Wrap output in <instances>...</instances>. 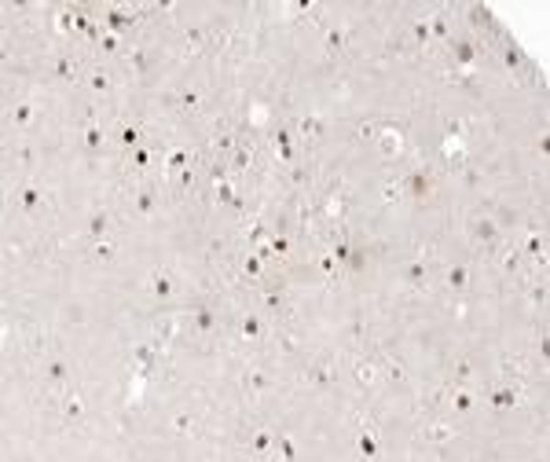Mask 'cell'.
<instances>
[{
  "instance_id": "1",
  "label": "cell",
  "mask_w": 550,
  "mask_h": 462,
  "mask_svg": "<svg viewBox=\"0 0 550 462\" xmlns=\"http://www.w3.org/2000/svg\"><path fill=\"white\" fill-rule=\"evenodd\" d=\"M378 150L385 154V158H396V154L404 150V139H400V132H396V128H385V132L378 136Z\"/></svg>"
},
{
  "instance_id": "2",
  "label": "cell",
  "mask_w": 550,
  "mask_h": 462,
  "mask_svg": "<svg viewBox=\"0 0 550 462\" xmlns=\"http://www.w3.org/2000/svg\"><path fill=\"white\" fill-rule=\"evenodd\" d=\"M330 378H334V367L326 363V360H319V363L308 371V382H312V385H330Z\"/></svg>"
},
{
  "instance_id": "3",
  "label": "cell",
  "mask_w": 550,
  "mask_h": 462,
  "mask_svg": "<svg viewBox=\"0 0 550 462\" xmlns=\"http://www.w3.org/2000/svg\"><path fill=\"white\" fill-rule=\"evenodd\" d=\"M107 228H110V217H107V213H96V217L88 220V235H92L96 242L107 239Z\"/></svg>"
},
{
  "instance_id": "4",
  "label": "cell",
  "mask_w": 550,
  "mask_h": 462,
  "mask_svg": "<svg viewBox=\"0 0 550 462\" xmlns=\"http://www.w3.org/2000/svg\"><path fill=\"white\" fill-rule=\"evenodd\" d=\"M150 293L161 297V301L172 297V279H169V275H154V279H150Z\"/></svg>"
},
{
  "instance_id": "5",
  "label": "cell",
  "mask_w": 550,
  "mask_h": 462,
  "mask_svg": "<svg viewBox=\"0 0 550 462\" xmlns=\"http://www.w3.org/2000/svg\"><path fill=\"white\" fill-rule=\"evenodd\" d=\"M473 235H477L481 242H495V235H499V231H495V224H491V220L484 217V220H473Z\"/></svg>"
},
{
  "instance_id": "6",
  "label": "cell",
  "mask_w": 550,
  "mask_h": 462,
  "mask_svg": "<svg viewBox=\"0 0 550 462\" xmlns=\"http://www.w3.org/2000/svg\"><path fill=\"white\" fill-rule=\"evenodd\" d=\"M407 191L411 195H426L429 191V173H411L407 176Z\"/></svg>"
},
{
  "instance_id": "7",
  "label": "cell",
  "mask_w": 550,
  "mask_h": 462,
  "mask_svg": "<svg viewBox=\"0 0 550 462\" xmlns=\"http://www.w3.org/2000/svg\"><path fill=\"white\" fill-rule=\"evenodd\" d=\"M466 282H470V271L455 264V268L448 271V286H451V290H466Z\"/></svg>"
},
{
  "instance_id": "8",
  "label": "cell",
  "mask_w": 550,
  "mask_h": 462,
  "mask_svg": "<svg viewBox=\"0 0 550 462\" xmlns=\"http://www.w3.org/2000/svg\"><path fill=\"white\" fill-rule=\"evenodd\" d=\"M341 48H345V33L334 26L330 33H326V52H330V55H341Z\"/></svg>"
},
{
  "instance_id": "9",
  "label": "cell",
  "mask_w": 550,
  "mask_h": 462,
  "mask_svg": "<svg viewBox=\"0 0 550 462\" xmlns=\"http://www.w3.org/2000/svg\"><path fill=\"white\" fill-rule=\"evenodd\" d=\"M195 327L198 330H213L217 327V316L209 312V308H198V312H195Z\"/></svg>"
},
{
  "instance_id": "10",
  "label": "cell",
  "mask_w": 550,
  "mask_h": 462,
  "mask_svg": "<svg viewBox=\"0 0 550 462\" xmlns=\"http://www.w3.org/2000/svg\"><path fill=\"white\" fill-rule=\"evenodd\" d=\"M491 404H495L499 411H506V407H513V404H517V396H513L510 389H499V393L491 396Z\"/></svg>"
},
{
  "instance_id": "11",
  "label": "cell",
  "mask_w": 550,
  "mask_h": 462,
  "mask_svg": "<svg viewBox=\"0 0 550 462\" xmlns=\"http://www.w3.org/2000/svg\"><path fill=\"white\" fill-rule=\"evenodd\" d=\"M88 88H92V92H110V77L103 74V70H96V74L88 77Z\"/></svg>"
},
{
  "instance_id": "12",
  "label": "cell",
  "mask_w": 550,
  "mask_h": 462,
  "mask_svg": "<svg viewBox=\"0 0 550 462\" xmlns=\"http://www.w3.org/2000/svg\"><path fill=\"white\" fill-rule=\"evenodd\" d=\"M74 63H70V59H55V77H63V81H74Z\"/></svg>"
},
{
  "instance_id": "13",
  "label": "cell",
  "mask_w": 550,
  "mask_h": 462,
  "mask_svg": "<svg viewBox=\"0 0 550 462\" xmlns=\"http://www.w3.org/2000/svg\"><path fill=\"white\" fill-rule=\"evenodd\" d=\"M63 411H66V418H81V414H85V404H81V396H70L66 404H63Z\"/></svg>"
},
{
  "instance_id": "14",
  "label": "cell",
  "mask_w": 550,
  "mask_h": 462,
  "mask_svg": "<svg viewBox=\"0 0 550 462\" xmlns=\"http://www.w3.org/2000/svg\"><path fill=\"white\" fill-rule=\"evenodd\" d=\"M250 158H253L250 147H235V150H231V162H235V169H246V165H250Z\"/></svg>"
},
{
  "instance_id": "15",
  "label": "cell",
  "mask_w": 550,
  "mask_h": 462,
  "mask_svg": "<svg viewBox=\"0 0 550 462\" xmlns=\"http://www.w3.org/2000/svg\"><path fill=\"white\" fill-rule=\"evenodd\" d=\"M246 385H250L253 393H261V389H268V378L261 371H253V374H246Z\"/></svg>"
},
{
  "instance_id": "16",
  "label": "cell",
  "mask_w": 550,
  "mask_h": 462,
  "mask_svg": "<svg viewBox=\"0 0 550 462\" xmlns=\"http://www.w3.org/2000/svg\"><path fill=\"white\" fill-rule=\"evenodd\" d=\"M30 121H33V106H30V103L15 106V125H30Z\"/></svg>"
},
{
  "instance_id": "17",
  "label": "cell",
  "mask_w": 550,
  "mask_h": 462,
  "mask_svg": "<svg viewBox=\"0 0 550 462\" xmlns=\"http://www.w3.org/2000/svg\"><path fill=\"white\" fill-rule=\"evenodd\" d=\"M356 382H359V385H371V382H374V367H371V363H359V367H356Z\"/></svg>"
},
{
  "instance_id": "18",
  "label": "cell",
  "mask_w": 550,
  "mask_h": 462,
  "mask_svg": "<svg viewBox=\"0 0 550 462\" xmlns=\"http://www.w3.org/2000/svg\"><path fill=\"white\" fill-rule=\"evenodd\" d=\"M85 147L88 150H99L103 147V132H99V128H88V132H85Z\"/></svg>"
},
{
  "instance_id": "19",
  "label": "cell",
  "mask_w": 550,
  "mask_h": 462,
  "mask_svg": "<svg viewBox=\"0 0 550 462\" xmlns=\"http://www.w3.org/2000/svg\"><path fill=\"white\" fill-rule=\"evenodd\" d=\"M426 436H429V440H437V444H440V440H448V436H455V429H448V425H433V429H429Z\"/></svg>"
},
{
  "instance_id": "20",
  "label": "cell",
  "mask_w": 550,
  "mask_h": 462,
  "mask_svg": "<svg viewBox=\"0 0 550 462\" xmlns=\"http://www.w3.org/2000/svg\"><path fill=\"white\" fill-rule=\"evenodd\" d=\"M44 374H48L52 382H63V378H66V363L55 360V363H48V371H44Z\"/></svg>"
},
{
  "instance_id": "21",
  "label": "cell",
  "mask_w": 550,
  "mask_h": 462,
  "mask_svg": "<svg viewBox=\"0 0 550 462\" xmlns=\"http://www.w3.org/2000/svg\"><path fill=\"white\" fill-rule=\"evenodd\" d=\"M176 103H180V110H198V96H195V92H184Z\"/></svg>"
},
{
  "instance_id": "22",
  "label": "cell",
  "mask_w": 550,
  "mask_h": 462,
  "mask_svg": "<svg viewBox=\"0 0 550 462\" xmlns=\"http://www.w3.org/2000/svg\"><path fill=\"white\" fill-rule=\"evenodd\" d=\"M470 378H473V367H470V363L462 360L459 367H455V382H470Z\"/></svg>"
},
{
  "instance_id": "23",
  "label": "cell",
  "mask_w": 550,
  "mask_h": 462,
  "mask_svg": "<svg viewBox=\"0 0 550 462\" xmlns=\"http://www.w3.org/2000/svg\"><path fill=\"white\" fill-rule=\"evenodd\" d=\"M319 117H305V121H301V132H308V136H319Z\"/></svg>"
},
{
  "instance_id": "24",
  "label": "cell",
  "mask_w": 550,
  "mask_h": 462,
  "mask_svg": "<svg viewBox=\"0 0 550 462\" xmlns=\"http://www.w3.org/2000/svg\"><path fill=\"white\" fill-rule=\"evenodd\" d=\"M37 202H41V195L33 191V187H26V191H22V206H26V209H37Z\"/></svg>"
},
{
  "instance_id": "25",
  "label": "cell",
  "mask_w": 550,
  "mask_h": 462,
  "mask_svg": "<svg viewBox=\"0 0 550 462\" xmlns=\"http://www.w3.org/2000/svg\"><path fill=\"white\" fill-rule=\"evenodd\" d=\"M407 275H411L415 282H426V264H422V260H415V264L407 268Z\"/></svg>"
},
{
  "instance_id": "26",
  "label": "cell",
  "mask_w": 550,
  "mask_h": 462,
  "mask_svg": "<svg viewBox=\"0 0 550 462\" xmlns=\"http://www.w3.org/2000/svg\"><path fill=\"white\" fill-rule=\"evenodd\" d=\"M121 143L125 147H136L139 143V128H121Z\"/></svg>"
},
{
  "instance_id": "27",
  "label": "cell",
  "mask_w": 550,
  "mask_h": 462,
  "mask_svg": "<svg viewBox=\"0 0 550 462\" xmlns=\"http://www.w3.org/2000/svg\"><path fill=\"white\" fill-rule=\"evenodd\" d=\"M429 33H437V37H448V22H444V19H433V22H429Z\"/></svg>"
},
{
  "instance_id": "28",
  "label": "cell",
  "mask_w": 550,
  "mask_h": 462,
  "mask_svg": "<svg viewBox=\"0 0 550 462\" xmlns=\"http://www.w3.org/2000/svg\"><path fill=\"white\" fill-rule=\"evenodd\" d=\"M242 334H246V338H257V334H261V323H257V319H246V323H242Z\"/></svg>"
},
{
  "instance_id": "29",
  "label": "cell",
  "mask_w": 550,
  "mask_h": 462,
  "mask_svg": "<svg viewBox=\"0 0 550 462\" xmlns=\"http://www.w3.org/2000/svg\"><path fill=\"white\" fill-rule=\"evenodd\" d=\"M268 444H272V433H257V436H253V447H257V451H268Z\"/></svg>"
},
{
  "instance_id": "30",
  "label": "cell",
  "mask_w": 550,
  "mask_h": 462,
  "mask_svg": "<svg viewBox=\"0 0 550 462\" xmlns=\"http://www.w3.org/2000/svg\"><path fill=\"white\" fill-rule=\"evenodd\" d=\"M150 206H154V198H150L147 191H143V195L136 198V209H139V213H150Z\"/></svg>"
},
{
  "instance_id": "31",
  "label": "cell",
  "mask_w": 550,
  "mask_h": 462,
  "mask_svg": "<svg viewBox=\"0 0 550 462\" xmlns=\"http://www.w3.org/2000/svg\"><path fill=\"white\" fill-rule=\"evenodd\" d=\"M415 37L422 41V44L429 41V22H415Z\"/></svg>"
},
{
  "instance_id": "32",
  "label": "cell",
  "mask_w": 550,
  "mask_h": 462,
  "mask_svg": "<svg viewBox=\"0 0 550 462\" xmlns=\"http://www.w3.org/2000/svg\"><path fill=\"white\" fill-rule=\"evenodd\" d=\"M455 52H459V63H470V59H473V44H459Z\"/></svg>"
},
{
  "instance_id": "33",
  "label": "cell",
  "mask_w": 550,
  "mask_h": 462,
  "mask_svg": "<svg viewBox=\"0 0 550 462\" xmlns=\"http://www.w3.org/2000/svg\"><path fill=\"white\" fill-rule=\"evenodd\" d=\"M172 429H176V433H191V418H187V414H180V418L172 422Z\"/></svg>"
},
{
  "instance_id": "34",
  "label": "cell",
  "mask_w": 550,
  "mask_h": 462,
  "mask_svg": "<svg viewBox=\"0 0 550 462\" xmlns=\"http://www.w3.org/2000/svg\"><path fill=\"white\" fill-rule=\"evenodd\" d=\"M359 451H363V455H374V440H371V433L359 436Z\"/></svg>"
},
{
  "instance_id": "35",
  "label": "cell",
  "mask_w": 550,
  "mask_h": 462,
  "mask_svg": "<svg viewBox=\"0 0 550 462\" xmlns=\"http://www.w3.org/2000/svg\"><path fill=\"white\" fill-rule=\"evenodd\" d=\"M96 257H99V260H110V257H114V250H110L107 242H96Z\"/></svg>"
},
{
  "instance_id": "36",
  "label": "cell",
  "mask_w": 550,
  "mask_h": 462,
  "mask_svg": "<svg viewBox=\"0 0 550 462\" xmlns=\"http://www.w3.org/2000/svg\"><path fill=\"white\" fill-rule=\"evenodd\" d=\"M334 260H348V246H345V242L334 246Z\"/></svg>"
},
{
  "instance_id": "37",
  "label": "cell",
  "mask_w": 550,
  "mask_h": 462,
  "mask_svg": "<svg viewBox=\"0 0 550 462\" xmlns=\"http://www.w3.org/2000/svg\"><path fill=\"white\" fill-rule=\"evenodd\" d=\"M187 41H191L195 48H198V44H202V30H195V26H191V30H187Z\"/></svg>"
},
{
  "instance_id": "38",
  "label": "cell",
  "mask_w": 550,
  "mask_h": 462,
  "mask_svg": "<svg viewBox=\"0 0 550 462\" xmlns=\"http://www.w3.org/2000/svg\"><path fill=\"white\" fill-rule=\"evenodd\" d=\"M264 304H268V308H279V304H283V297H279V293H264Z\"/></svg>"
},
{
  "instance_id": "39",
  "label": "cell",
  "mask_w": 550,
  "mask_h": 462,
  "mask_svg": "<svg viewBox=\"0 0 550 462\" xmlns=\"http://www.w3.org/2000/svg\"><path fill=\"white\" fill-rule=\"evenodd\" d=\"M502 59H506V66H521V55H517V52H506Z\"/></svg>"
},
{
  "instance_id": "40",
  "label": "cell",
  "mask_w": 550,
  "mask_h": 462,
  "mask_svg": "<svg viewBox=\"0 0 550 462\" xmlns=\"http://www.w3.org/2000/svg\"><path fill=\"white\" fill-rule=\"evenodd\" d=\"M110 30H125V15H110Z\"/></svg>"
},
{
  "instance_id": "41",
  "label": "cell",
  "mask_w": 550,
  "mask_h": 462,
  "mask_svg": "<svg viewBox=\"0 0 550 462\" xmlns=\"http://www.w3.org/2000/svg\"><path fill=\"white\" fill-rule=\"evenodd\" d=\"M319 264H323V271H326V275H330V271H334V264H337V260H334V257H323V260H319Z\"/></svg>"
},
{
  "instance_id": "42",
  "label": "cell",
  "mask_w": 550,
  "mask_h": 462,
  "mask_svg": "<svg viewBox=\"0 0 550 462\" xmlns=\"http://www.w3.org/2000/svg\"><path fill=\"white\" fill-rule=\"evenodd\" d=\"M246 271H261V260H257V257H246Z\"/></svg>"
}]
</instances>
